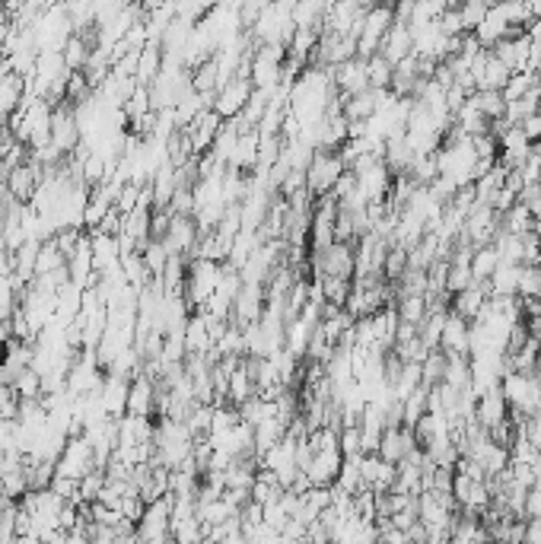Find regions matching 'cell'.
Segmentation results:
<instances>
[{"label":"cell","mask_w":541,"mask_h":544,"mask_svg":"<svg viewBox=\"0 0 541 544\" xmlns=\"http://www.w3.org/2000/svg\"><path fill=\"white\" fill-rule=\"evenodd\" d=\"M522 131H526V138L532 144H541V109L532 112L529 118H522Z\"/></svg>","instance_id":"obj_43"},{"label":"cell","mask_w":541,"mask_h":544,"mask_svg":"<svg viewBox=\"0 0 541 544\" xmlns=\"http://www.w3.org/2000/svg\"><path fill=\"white\" fill-rule=\"evenodd\" d=\"M26 99V80H22L20 73L10 71L4 80H0V115H13L16 109L22 105Z\"/></svg>","instance_id":"obj_26"},{"label":"cell","mask_w":541,"mask_h":544,"mask_svg":"<svg viewBox=\"0 0 541 544\" xmlns=\"http://www.w3.org/2000/svg\"><path fill=\"white\" fill-rule=\"evenodd\" d=\"M471 99H475V105L490 118V121L504 118V112H506L504 89H475V93H471Z\"/></svg>","instance_id":"obj_33"},{"label":"cell","mask_w":541,"mask_h":544,"mask_svg":"<svg viewBox=\"0 0 541 544\" xmlns=\"http://www.w3.org/2000/svg\"><path fill=\"white\" fill-rule=\"evenodd\" d=\"M255 392H258V385H255V376H252L249 356H246V360H242L239 366H233V370H229V379H227V401H229V405L239 407L242 401H249Z\"/></svg>","instance_id":"obj_22"},{"label":"cell","mask_w":541,"mask_h":544,"mask_svg":"<svg viewBox=\"0 0 541 544\" xmlns=\"http://www.w3.org/2000/svg\"><path fill=\"white\" fill-rule=\"evenodd\" d=\"M526 541L541 544V515H532V519L526 523Z\"/></svg>","instance_id":"obj_45"},{"label":"cell","mask_w":541,"mask_h":544,"mask_svg":"<svg viewBox=\"0 0 541 544\" xmlns=\"http://www.w3.org/2000/svg\"><path fill=\"white\" fill-rule=\"evenodd\" d=\"M258 156H262V134H258V128H246L236 140V150L227 166L239 169V172H252L258 166Z\"/></svg>","instance_id":"obj_20"},{"label":"cell","mask_w":541,"mask_h":544,"mask_svg":"<svg viewBox=\"0 0 541 544\" xmlns=\"http://www.w3.org/2000/svg\"><path fill=\"white\" fill-rule=\"evenodd\" d=\"M347 172V163H344L341 150H315L312 160L306 166V188L312 191L315 197L331 195L335 181Z\"/></svg>","instance_id":"obj_3"},{"label":"cell","mask_w":541,"mask_h":544,"mask_svg":"<svg viewBox=\"0 0 541 544\" xmlns=\"http://www.w3.org/2000/svg\"><path fill=\"white\" fill-rule=\"evenodd\" d=\"M417 433L411 427H386V433H382V439H379V456L386 458V462H402L404 456H408L411 449H417Z\"/></svg>","instance_id":"obj_19"},{"label":"cell","mask_w":541,"mask_h":544,"mask_svg":"<svg viewBox=\"0 0 541 544\" xmlns=\"http://www.w3.org/2000/svg\"><path fill=\"white\" fill-rule=\"evenodd\" d=\"M198 239H201V230H198V223H195V217H188V213H172V223H169L166 236H162V242H166L169 252L188 255L191 258Z\"/></svg>","instance_id":"obj_11"},{"label":"cell","mask_w":541,"mask_h":544,"mask_svg":"<svg viewBox=\"0 0 541 544\" xmlns=\"http://www.w3.org/2000/svg\"><path fill=\"white\" fill-rule=\"evenodd\" d=\"M481 4H487V7H494V4H500V0H481Z\"/></svg>","instance_id":"obj_50"},{"label":"cell","mask_w":541,"mask_h":544,"mask_svg":"<svg viewBox=\"0 0 541 544\" xmlns=\"http://www.w3.org/2000/svg\"><path fill=\"white\" fill-rule=\"evenodd\" d=\"M169 515H172V494L166 497H156L144 506V515L137 519V538L140 541H166L172 538L169 531Z\"/></svg>","instance_id":"obj_6"},{"label":"cell","mask_w":541,"mask_h":544,"mask_svg":"<svg viewBox=\"0 0 541 544\" xmlns=\"http://www.w3.org/2000/svg\"><path fill=\"white\" fill-rule=\"evenodd\" d=\"M469 328L471 322L462 319L459 313L446 315V325H443V338H439V347L446 354H469Z\"/></svg>","instance_id":"obj_24"},{"label":"cell","mask_w":541,"mask_h":544,"mask_svg":"<svg viewBox=\"0 0 541 544\" xmlns=\"http://www.w3.org/2000/svg\"><path fill=\"white\" fill-rule=\"evenodd\" d=\"M341 449H319L312 452V462L303 468L312 481V487H331L337 481V472H341Z\"/></svg>","instance_id":"obj_18"},{"label":"cell","mask_w":541,"mask_h":544,"mask_svg":"<svg viewBox=\"0 0 541 544\" xmlns=\"http://www.w3.org/2000/svg\"><path fill=\"white\" fill-rule=\"evenodd\" d=\"M169 531H172L176 541H201V538H204V525H201L198 515H188V519H182V523H172L169 525Z\"/></svg>","instance_id":"obj_38"},{"label":"cell","mask_w":541,"mask_h":544,"mask_svg":"<svg viewBox=\"0 0 541 544\" xmlns=\"http://www.w3.org/2000/svg\"><path fill=\"white\" fill-rule=\"evenodd\" d=\"M103 484H105V468L96 464L93 472H87L80 478V503H93L96 497H99V490H103Z\"/></svg>","instance_id":"obj_40"},{"label":"cell","mask_w":541,"mask_h":544,"mask_svg":"<svg viewBox=\"0 0 541 544\" xmlns=\"http://www.w3.org/2000/svg\"><path fill=\"white\" fill-rule=\"evenodd\" d=\"M379 54L395 67L398 61H404L408 54H414V36H411V26L408 22H392V29L382 36L379 42Z\"/></svg>","instance_id":"obj_16"},{"label":"cell","mask_w":541,"mask_h":544,"mask_svg":"<svg viewBox=\"0 0 541 544\" xmlns=\"http://www.w3.org/2000/svg\"><path fill=\"white\" fill-rule=\"evenodd\" d=\"M529 67L541 77V42H532V54H529Z\"/></svg>","instance_id":"obj_46"},{"label":"cell","mask_w":541,"mask_h":544,"mask_svg":"<svg viewBox=\"0 0 541 544\" xmlns=\"http://www.w3.org/2000/svg\"><path fill=\"white\" fill-rule=\"evenodd\" d=\"M487 299H490V280H471L465 290L453 293V299H449V303H453V313H459L462 319L475 322L478 313L487 305Z\"/></svg>","instance_id":"obj_17"},{"label":"cell","mask_w":541,"mask_h":544,"mask_svg":"<svg viewBox=\"0 0 541 544\" xmlns=\"http://www.w3.org/2000/svg\"><path fill=\"white\" fill-rule=\"evenodd\" d=\"M500 264V255H497V246L487 242V246H478L475 255H471V277L475 280H490L494 268Z\"/></svg>","instance_id":"obj_29"},{"label":"cell","mask_w":541,"mask_h":544,"mask_svg":"<svg viewBox=\"0 0 541 544\" xmlns=\"http://www.w3.org/2000/svg\"><path fill=\"white\" fill-rule=\"evenodd\" d=\"M420 370H424V382L427 385L443 382V370H446V350L433 347L430 354L424 356V363H420Z\"/></svg>","instance_id":"obj_36"},{"label":"cell","mask_w":541,"mask_h":544,"mask_svg":"<svg viewBox=\"0 0 541 544\" xmlns=\"http://www.w3.org/2000/svg\"><path fill=\"white\" fill-rule=\"evenodd\" d=\"M471 32H475V38L484 45V48H494V45H497L500 38L510 36L512 26H510V20H506L504 10H500V4H494V7H487L484 20L478 22V26H475V29H471Z\"/></svg>","instance_id":"obj_21"},{"label":"cell","mask_w":541,"mask_h":544,"mask_svg":"<svg viewBox=\"0 0 541 544\" xmlns=\"http://www.w3.org/2000/svg\"><path fill=\"white\" fill-rule=\"evenodd\" d=\"M223 274V262H211V258H188V274H185V299H188L191 313L204 309V303L213 297Z\"/></svg>","instance_id":"obj_1"},{"label":"cell","mask_w":541,"mask_h":544,"mask_svg":"<svg viewBox=\"0 0 541 544\" xmlns=\"http://www.w3.org/2000/svg\"><path fill=\"white\" fill-rule=\"evenodd\" d=\"M475 417L481 421V427L487 430V433L494 427H500L504 421H510V405H506V395H504L500 385H494V389H487V392L478 395Z\"/></svg>","instance_id":"obj_13"},{"label":"cell","mask_w":541,"mask_h":544,"mask_svg":"<svg viewBox=\"0 0 541 544\" xmlns=\"http://www.w3.org/2000/svg\"><path fill=\"white\" fill-rule=\"evenodd\" d=\"M398 309L392 303L382 305V309H376L373 315H370V325H373V341L376 347L382 350H392V344H395V331H398Z\"/></svg>","instance_id":"obj_23"},{"label":"cell","mask_w":541,"mask_h":544,"mask_svg":"<svg viewBox=\"0 0 541 544\" xmlns=\"http://www.w3.org/2000/svg\"><path fill=\"white\" fill-rule=\"evenodd\" d=\"M395 22V7L392 4H370L363 10V20H360V29H357V54L360 58H373L379 51V42Z\"/></svg>","instance_id":"obj_2"},{"label":"cell","mask_w":541,"mask_h":544,"mask_svg":"<svg viewBox=\"0 0 541 544\" xmlns=\"http://www.w3.org/2000/svg\"><path fill=\"white\" fill-rule=\"evenodd\" d=\"M7 131V115H0V134Z\"/></svg>","instance_id":"obj_49"},{"label":"cell","mask_w":541,"mask_h":544,"mask_svg":"<svg viewBox=\"0 0 541 544\" xmlns=\"http://www.w3.org/2000/svg\"><path fill=\"white\" fill-rule=\"evenodd\" d=\"M520 271L522 264H512V262H500L490 274V297H497V293H516L520 287ZM520 297V293H516Z\"/></svg>","instance_id":"obj_27"},{"label":"cell","mask_w":541,"mask_h":544,"mask_svg":"<svg viewBox=\"0 0 541 544\" xmlns=\"http://www.w3.org/2000/svg\"><path fill=\"white\" fill-rule=\"evenodd\" d=\"M500 389H504L510 411H520V414L541 411V385L538 379H535V372H504Z\"/></svg>","instance_id":"obj_4"},{"label":"cell","mask_w":541,"mask_h":544,"mask_svg":"<svg viewBox=\"0 0 541 544\" xmlns=\"http://www.w3.org/2000/svg\"><path fill=\"white\" fill-rule=\"evenodd\" d=\"M522 430H526V436L532 439L535 446H538V452H541V411H535L532 417L526 421V427H522Z\"/></svg>","instance_id":"obj_44"},{"label":"cell","mask_w":541,"mask_h":544,"mask_svg":"<svg viewBox=\"0 0 541 544\" xmlns=\"http://www.w3.org/2000/svg\"><path fill=\"white\" fill-rule=\"evenodd\" d=\"M96 468V452H93V443H89L83 433H73L67 436L64 443V452L58 456V462H54V474H64V478H73L80 481L87 472H93Z\"/></svg>","instance_id":"obj_5"},{"label":"cell","mask_w":541,"mask_h":544,"mask_svg":"<svg viewBox=\"0 0 541 544\" xmlns=\"http://www.w3.org/2000/svg\"><path fill=\"white\" fill-rule=\"evenodd\" d=\"M67 268V255L58 248V242L54 239H45L42 246H38V258H36V277L38 274H52V271H61Z\"/></svg>","instance_id":"obj_30"},{"label":"cell","mask_w":541,"mask_h":544,"mask_svg":"<svg viewBox=\"0 0 541 544\" xmlns=\"http://www.w3.org/2000/svg\"><path fill=\"white\" fill-rule=\"evenodd\" d=\"M366 73H370V87L373 89H392V77H395V67L388 64L376 51L373 58H366Z\"/></svg>","instance_id":"obj_34"},{"label":"cell","mask_w":541,"mask_h":544,"mask_svg":"<svg viewBox=\"0 0 541 544\" xmlns=\"http://www.w3.org/2000/svg\"><path fill=\"white\" fill-rule=\"evenodd\" d=\"M128 389H131V379L105 370V379L99 385V398H103V407L109 417H121L128 411Z\"/></svg>","instance_id":"obj_14"},{"label":"cell","mask_w":541,"mask_h":544,"mask_svg":"<svg viewBox=\"0 0 541 544\" xmlns=\"http://www.w3.org/2000/svg\"><path fill=\"white\" fill-rule=\"evenodd\" d=\"M13 392L20 395V398H42L45 392V382H42V372L32 370V366H26V370H20V376L13 379Z\"/></svg>","instance_id":"obj_35"},{"label":"cell","mask_w":541,"mask_h":544,"mask_svg":"<svg viewBox=\"0 0 541 544\" xmlns=\"http://www.w3.org/2000/svg\"><path fill=\"white\" fill-rule=\"evenodd\" d=\"M500 230L516 232V236H526V232H532V211H529L522 201H516L510 211L500 217Z\"/></svg>","instance_id":"obj_31"},{"label":"cell","mask_w":541,"mask_h":544,"mask_svg":"<svg viewBox=\"0 0 541 544\" xmlns=\"http://www.w3.org/2000/svg\"><path fill=\"white\" fill-rule=\"evenodd\" d=\"M329 71H331V83H335V89L341 96H354V93H363V89H370L366 58H360V54H354V58L329 67Z\"/></svg>","instance_id":"obj_10"},{"label":"cell","mask_w":541,"mask_h":544,"mask_svg":"<svg viewBox=\"0 0 541 544\" xmlns=\"http://www.w3.org/2000/svg\"><path fill=\"white\" fill-rule=\"evenodd\" d=\"M10 274H13V255L0 252V277H10Z\"/></svg>","instance_id":"obj_47"},{"label":"cell","mask_w":541,"mask_h":544,"mask_svg":"<svg viewBox=\"0 0 541 544\" xmlns=\"http://www.w3.org/2000/svg\"><path fill=\"white\" fill-rule=\"evenodd\" d=\"M312 280H319V287H322V293H325V303H331V305H344L347 297H351L354 277L322 274V277H312Z\"/></svg>","instance_id":"obj_28"},{"label":"cell","mask_w":541,"mask_h":544,"mask_svg":"<svg viewBox=\"0 0 541 544\" xmlns=\"http://www.w3.org/2000/svg\"><path fill=\"white\" fill-rule=\"evenodd\" d=\"M529 10H532L535 20H541V0H529Z\"/></svg>","instance_id":"obj_48"},{"label":"cell","mask_w":541,"mask_h":544,"mask_svg":"<svg viewBox=\"0 0 541 544\" xmlns=\"http://www.w3.org/2000/svg\"><path fill=\"white\" fill-rule=\"evenodd\" d=\"M494 54L510 67V73L526 71L529 54H532V36H529L526 29H512L510 36H504L497 45H494Z\"/></svg>","instance_id":"obj_12"},{"label":"cell","mask_w":541,"mask_h":544,"mask_svg":"<svg viewBox=\"0 0 541 544\" xmlns=\"http://www.w3.org/2000/svg\"><path fill=\"white\" fill-rule=\"evenodd\" d=\"M16 414H20V395L13 392L10 382H0V417L16 421Z\"/></svg>","instance_id":"obj_42"},{"label":"cell","mask_w":541,"mask_h":544,"mask_svg":"<svg viewBox=\"0 0 541 544\" xmlns=\"http://www.w3.org/2000/svg\"><path fill=\"white\" fill-rule=\"evenodd\" d=\"M329 4L331 0H293V22H296V29H322Z\"/></svg>","instance_id":"obj_25"},{"label":"cell","mask_w":541,"mask_h":544,"mask_svg":"<svg viewBox=\"0 0 541 544\" xmlns=\"http://www.w3.org/2000/svg\"><path fill=\"white\" fill-rule=\"evenodd\" d=\"M52 144L58 146L64 156H71V153L80 146V121H77V112H73L71 99L58 102L52 112Z\"/></svg>","instance_id":"obj_7"},{"label":"cell","mask_w":541,"mask_h":544,"mask_svg":"<svg viewBox=\"0 0 541 544\" xmlns=\"http://www.w3.org/2000/svg\"><path fill=\"white\" fill-rule=\"evenodd\" d=\"M484 13H487V4H481V0H462L459 16H462V26H465V32L475 29L478 22L484 20Z\"/></svg>","instance_id":"obj_41"},{"label":"cell","mask_w":541,"mask_h":544,"mask_svg":"<svg viewBox=\"0 0 541 544\" xmlns=\"http://www.w3.org/2000/svg\"><path fill=\"white\" fill-rule=\"evenodd\" d=\"M337 449H341L344 458L363 456V439H360V427L351 423V427H341V436H337Z\"/></svg>","instance_id":"obj_39"},{"label":"cell","mask_w":541,"mask_h":544,"mask_svg":"<svg viewBox=\"0 0 541 544\" xmlns=\"http://www.w3.org/2000/svg\"><path fill=\"white\" fill-rule=\"evenodd\" d=\"M264 303H268V293H264V283H252V280H242L239 293H236V303H233V315L229 322H236L239 328H246L249 322H258L264 313Z\"/></svg>","instance_id":"obj_9"},{"label":"cell","mask_w":541,"mask_h":544,"mask_svg":"<svg viewBox=\"0 0 541 544\" xmlns=\"http://www.w3.org/2000/svg\"><path fill=\"white\" fill-rule=\"evenodd\" d=\"M516 293L520 297H541V264H522Z\"/></svg>","instance_id":"obj_37"},{"label":"cell","mask_w":541,"mask_h":544,"mask_svg":"<svg viewBox=\"0 0 541 544\" xmlns=\"http://www.w3.org/2000/svg\"><path fill=\"white\" fill-rule=\"evenodd\" d=\"M128 414L154 417L156 414V379L150 372H137L128 389Z\"/></svg>","instance_id":"obj_15"},{"label":"cell","mask_w":541,"mask_h":544,"mask_svg":"<svg viewBox=\"0 0 541 544\" xmlns=\"http://www.w3.org/2000/svg\"><path fill=\"white\" fill-rule=\"evenodd\" d=\"M252 80L249 77H242V73H236V77H229L223 87L217 89V96H213V112H217L223 121L227 118H236L242 109H246V102L252 99Z\"/></svg>","instance_id":"obj_8"},{"label":"cell","mask_w":541,"mask_h":544,"mask_svg":"<svg viewBox=\"0 0 541 544\" xmlns=\"http://www.w3.org/2000/svg\"><path fill=\"white\" fill-rule=\"evenodd\" d=\"M398 309V319L402 322H414L420 325V319L427 315V293H402L395 303Z\"/></svg>","instance_id":"obj_32"}]
</instances>
